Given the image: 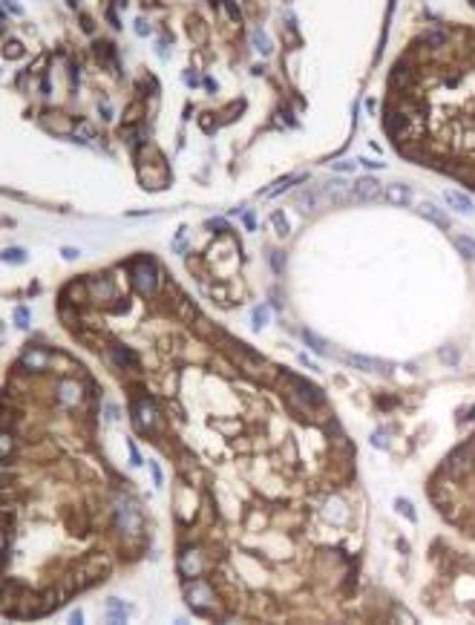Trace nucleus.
<instances>
[{
    "label": "nucleus",
    "mask_w": 475,
    "mask_h": 625,
    "mask_svg": "<svg viewBox=\"0 0 475 625\" xmlns=\"http://www.w3.org/2000/svg\"><path fill=\"white\" fill-rule=\"evenodd\" d=\"M133 286L138 294H156L162 286V271L156 268L153 259H138L133 265Z\"/></svg>",
    "instance_id": "obj_1"
},
{
    "label": "nucleus",
    "mask_w": 475,
    "mask_h": 625,
    "mask_svg": "<svg viewBox=\"0 0 475 625\" xmlns=\"http://www.w3.org/2000/svg\"><path fill=\"white\" fill-rule=\"evenodd\" d=\"M380 196H383V188H380V182L372 176H363L351 185V202H375V199H380Z\"/></svg>",
    "instance_id": "obj_2"
},
{
    "label": "nucleus",
    "mask_w": 475,
    "mask_h": 625,
    "mask_svg": "<svg viewBox=\"0 0 475 625\" xmlns=\"http://www.w3.org/2000/svg\"><path fill=\"white\" fill-rule=\"evenodd\" d=\"M349 366L360 369V372H375V375H389L392 372V363H383L377 357H363V355H340Z\"/></svg>",
    "instance_id": "obj_3"
},
{
    "label": "nucleus",
    "mask_w": 475,
    "mask_h": 625,
    "mask_svg": "<svg viewBox=\"0 0 475 625\" xmlns=\"http://www.w3.org/2000/svg\"><path fill=\"white\" fill-rule=\"evenodd\" d=\"M383 196H386V202H389V205L406 207V205H412L415 193H412V188H409V185H404V182H394V185H389V188L383 190Z\"/></svg>",
    "instance_id": "obj_4"
},
{
    "label": "nucleus",
    "mask_w": 475,
    "mask_h": 625,
    "mask_svg": "<svg viewBox=\"0 0 475 625\" xmlns=\"http://www.w3.org/2000/svg\"><path fill=\"white\" fill-rule=\"evenodd\" d=\"M323 196L332 202V205H343V202H351V193L349 188H346V182H325V188H323Z\"/></svg>",
    "instance_id": "obj_5"
},
{
    "label": "nucleus",
    "mask_w": 475,
    "mask_h": 625,
    "mask_svg": "<svg viewBox=\"0 0 475 625\" xmlns=\"http://www.w3.org/2000/svg\"><path fill=\"white\" fill-rule=\"evenodd\" d=\"M418 214H421V216H423V219H429V222H432V225H438L441 231H447L449 225H452V222H449V216H447V214H444V211H441V207H435V205H432V202H423V205H421V207H418Z\"/></svg>",
    "instance_id": "obj_6"
},
{
    "label": "nucleus",
    "mask_w": 475,
    "mask_h": 625,
    "mask_svg": "<svg viewBox=\"0 0 475 625\" xmlns=\"http://www.w3.org/2000/svg\"><path fill=\"white\" fill-rule=\"evenodd\" d=\"M294 205L303 211V214H311L314 207L320 205V190L317 188H303L300 193L294 196Z\"/></svg>",
    "instance_id": "obj_7"
},
{
    "label": "nucleus",
    "mask_w": 475,
    "mask_h": 625,
    "mask_svg": "<svg viewBox=\"0 0 475 625\" xmlns=\"http://www.w3.org/2000/svg\"><path fill=\"white\" fill-rule=\"evenodd\" d=\"M444 199H447L449 205L455 207L458 214L472 216V202H469V196H464V193H458V190H447V193H444Z\"/></svg>",
    "instance_id": "obj_8"
},
{
    "label": "nucleus",
    "mask_w": 475,
    "mask_h": 625,
    "mask_svg": "<svg viewBox=\"0 0 475 625\" xmlns=\"http://www.w3.org/2000/svg\"><path fill=\"white\" fill-rule=\"evenodd\" d=\"M118 525L124 527V530H135V527H138V510H135L130 501H124V504L118 507Z\"/></svg>",
    "instance_id": "obj_9"
},
{
    "label": "nucleus",
    "mask_w": 475,
    "mask_h": 625,
    "mask_svg": "<svg viewBox=\"0 0 475 625\" xmlns=\"http://www.w3.org/2000/svg\"><path fill=\"white\" fill-rule=\"evenodd\" d=\"M383 127H386V130H389L392 135H400L406 127H412V118L404 116V113H392V116H386Z\"/></svg>",
    "instance_id": "obj_10"
},
{
    "label": "nucleus",
    "mask_w": 475,
    "mask_h": 625,
    "mask_svg": "<svg viewBox=\"0 0 475 625\" xmlns=\"http://www.w3.org/2000/svg\"><path fill=\"white\" fill-rule=\"evenodd\" d=\"M109 357L116 360L118 366H124V369H133V366H135V355H133V352H127L124 346H113Z\"/></svg>",
    "instance_id": "obj_11"
},
{
    "label": "nucleus",
    "mask_w": 475,
    "mask_h": 625,
    "mask_svg": "<svg viewBox=\"0 0 475 625\" xmlns=\"http://www.w3.org/2000/svg\"><path fill=\"white\" fill-rule=\"evenodd\" d=\"M20 363H23L26 369H44L46 366V355L44 352H38V349H29L26 355L20 357Z\"/></svg>",
    "instance_id": "obj_12"
},
{
    "label": "nucleus",
    "mask_w": 475,
    "mask_h": 625,
    "mask_svg": "<svg viewBox=\"0 0 475 625\" xmlns=\"http://www.w3.org/2000/svg\"><path fill=\"white\" fill-rule=\"evenodd\" d=\"M135 415H138V424H141V427H150V424H153V415H156L153 401H138V403H135Z\"/></svg>",
    "instance_id": "obj_13"
},
{
    "label": "nucleus",
    "mask_w": 475,
    "mask_h": 625,
    "mask_svg": "<svg viewBox=\"0 0 475 625\" xmlns=\"http://www.w3.org/2000/svg\"><path fill=\"white\" fill-rule=\"evenodd\" d=\"M294 386L300 389V395H303V398H305L308 403H311V406H314V403H320V392H317V389H314L311 384H305L303 377H294Z\"/></svg>",
    "instance_id": "obj_14"
},
{
    "label": "nucleus",
    "mask_w": 475,
    "mask_h": 625,
    "mask_svg": "<svg viewBox=\"0 0 475 625\" xmlns=\"http://www.w3.org/2000/svg\"><path fill=\"white\" fill-rule=\"evenodd\" d=\"M107 614H109V619H113V622H124L127 614H130V608L121 605L118 599H109V602H107Z\"/></svg>",
    "instance_id": "obj_15"
},
{
    "label": "nucleus",
    "mask_w": 475,
    "mask_h": 625,
    "mask_svg": "<svg viewBox=\"0 0 475 625\" xmlns=\"http://www.w3.org/2000/svg\"><path fill=\"white\" fill-rule=\"evenodd\" d=\"M449 41V35L444 32V29H429L426 35H423V44L426 46H444Z\"/></svg>",
    "instance_id": "obj_16"
},
{
    "label": "nucleus",
    "mask_w": 475,
    "mask_h": 625,
    "mask_svg": "<svg viewBox=\"0 0 475 625\" xmlns=\"http://www.w3.org/2000/svg\"><path fill=\"white\" fill-rule=\"evenodd\" d=\"M251 38H253V44H257V52H262V55L271 52V41L265 38V32H262V29H253Z\"/></svg>",
    "instance_id": "obj_17"
},
{
    "label": "nucleus",
    "mask_w": 475,
    "mask_h": 625,
    "mask_svg": "<svg viewBox=\"0 0 475 625\" xmlns=\"http://www.w3.org/2000/svg\"><path fill=\"white\" fill-rule=\"evenodd\" d=\"M455 248L461 251L466 259H475V242H472V239H466V236H458V239H455Z\"/></svg>",
    "instance_id": "obj_18"
},
{
    "label": "nucleus",
    "mask_w": 475,
    "mask_h": 625,
    "mask_svg": "<svg viewBox=\"0 0 475 625\" xmlns=\"http://www.w3.org/2000/svg\"><path fill=\"white\" fill-rule=\"evenodd\" d=\"M394 507H397V513H400L404 518H409V522H418V513H415V507H412V504H409L406 499H397V501H394Z\"/></svg>",
    "instance_id": "obj_19"
},
{
    "label": "nucleus",
    "mask_w": 475,
    "mask_h": 625,
    "mask_svg": "<svg viewBox=\"0 0 475 625\" xmlns=\"http://www.w3.org/2000/svg\"><path fill=\"white\" fill-rule=\"evenodd\" d=\"M303 179H305V176H288V179H282V182H279L277 188H271V190H268V196L274 199V196H279V193H285V190L291 188L294 182H303Z\"/></svg>",
    "instance_id": "obj_20"
},
{
    "label": "nucleus",
    "mask_w": 475,
    "mask_h": 625,
    "mask_svg": "<svg viewBox=\"0 0 475 625\" xmlns=\"http://www.w3.org/2000/svg\"><path fill=\"white\" fill-rule=\"evenodd\" d=\"M271 225L277 228L279 236H288V231H291V228H288V222H285V214H282V211H274V216H271Z\"/></svg>",
    "instance_id": "obj_21"
},
{
    "label": "nucleus",
    "mask_w": 475,
    "mask_h": 625,
    "mask_svg": "<svg viewBox=\"0 0 475 625\" xmlns=\"http://www.w3.org/2000/svg\"><path fill=\"white\" fill-rule=\"evenodd\" d=\"M303 340H305V343H308V346L314 349V352H320V355H325V352H328V346H325V343H323L320 337H314V334H311L308 329L303 331Z\"/></svg>",
    "instance_id": "obj_22"
},
{
    "label": "nucleus",
    "mask_w": 475,
    "mask_h": 625,
    "mask_svg": "<svg viewBox=\"0 0 475 625\" xmlns=\"http://www.w3.org/2000/svg\"><path fill=\"white\" fill-rule=\"evenodd\" d=\"M3 55H6L9 61L20 58V55H23V44H18V41H6V49H3Z\"/></svg>",
    "instance_id": "obj_23"
},
{
    "label": "nucleus",
    "mask_w": 475,
    "mask_h": 625,
    "mask_svg": "<svg viewBox=\"0 0 475 625\" xmlns=\"http://www.w3.org/2000/svg\"><path fill=\"white\" fill-rule=\"evenodd\" d=\"M199 568V556L196 553H188L185 556V562H181V571H185V576H193Z\"/></svg>",
    "instance_id": "obj_24"
},
{
    "label": "nucleus",
    "mask_w": 475,
    "mask_h": 625,
    "mask_svg": "<svg viewBox=\"0 0 475 625\" xmlns=\"http://www.w3.org/2000/svg\"><path fill=\"white\" fill-rule=\"evenodd\" d=\"M3 259H6V262H26V251L23 248H6Z\"/></svg>",
    "instance_id": "obj_25"
},
{
    "label": "nucleus",
    "mask_w": 475,
    "mask_h": 625,
    "mask_svg": "<svg viewBox=\"0 0 475 625\" xmlns=\"http://www.w3.org/2000/svg\"><path fill=\"white\" fill-rule=\"evenodd\" d=\"M15 320H18L20 329H26V326H29V311H26V308H18V311H15Z\"/></svg>",
    "instance_id": "obj_26"
},
{
    "label": "nucleus",
    "mask_w": 475,
    "mask_h": 625,
    "mask_svg": "<svg viewBox=\"0 0 475 625\" xmlns=\"http://www.w3.org/2000/svg\"><path fill=\"white\" fill-rule=\"evenodd\" d=\"M92 133H95L92 127L81 124V127H78V142H90V138H92Z\"/></svg>",
    "instance_id": "obj_27"
},
{
    "label": "nucleus",
    "mask_w": 475,
    "mask_h": 625,
    "mask_svg": "<svg viewBox=\"0 0 475 625\" xmlns=\"http://www.w3.org/2000/svg\"><path fill=\"white\" fill-rule=\"evenodd\" d=\"M130 458H133V464H135V467H141V464H144V461H141V453L135 449L133 441H130Z\"/></svg>",
    "instance_id": "obj_28"
},
{
    "label": "nucleus",
    "mask_w": 475,
    "mask_h": 625,
    "mask_svg": "<svg viewBox=\"0 0 475 625\" xmlns=\"http://www.w3.org/2000/svg\"><path fill=\"white\" fill-rule=\"evenodd\" d=\"M3 6H6V12H12V15H23V9H20L15 0H3Z\"/></svg>",
    "instance_id": "obj_29"
},
{
    "label": "nucleus",
    "mask_w": 475,
    "mask_h": 625,
    "mask_svg": "<svg viewBox=\"0 0 475 625\" xmlns=\"http://www.w3.org/2000/svg\"><path fill=\"white\" fill-rule=\"evenodd\" d=\"M253 320H257L253 326H257V329H262V326H265V308H257V311H253Z\"/></svg>",
    "instance_id": "obj_30"
},
{
    "label": "nucleus",
    "mask_w": 475,
    "mask_h": 625,
    "mask_svg": "<svg viewBox=\"0 0 475 625\" xmlns=\"http://www.w3.org/2000/svg\"><path fill=\"white\" fill-rule=\"evenodd\" d=\"M334 167L340 170V173H351V170H354V161H337Z\"/></svg>",
    "instance_id": "obj_31"
},
{
    "label": "nucleus",
    "mask_w": 475,
    "mask_h": 625,
    "mask_svg": "<svg viewBox=\"0 0 475 625\" xmlns=\"http://www.w3.org/2000/svg\"><path fill=\"white\" fill-rule=\"evenodd\" d=\"M135 32H138V35H150V26H147L144 20H135Z\"/></svg>",
    "instance_id": "obj_32"
},
{
    "label": "nucleus",
    "mask_w": 475,
    "mask_h": 625,
    "mask_svg": "<svg viewBox=\"0 0 475 625\" xmlns=\"http://www.w3.org/2000/svg\"><path fill=\"white\" fill-rule=\"evenodd\" d=\"M225 9L231 12V18H233V20H239V9H236V6H233L231 0H225Z\"/></svg>",
    "instance_id": "obj_33"
},
{
    "label": "nucleus",
    "mask_w": 475,
    "mask_h": 625,
    "mask_svg": "<svg viewBox=\"0 0 475 625\" xmlns=\"http://www.w3.org/2000/svg\"><path fill=\"white\" fill-rule=\"evenodd\" d=\"M245 228H248V231H253V228H257V216H253V214H245Z\"/></svg>",
    "instance_id": "obj_34"
},
{
    "label": "nucleus",
    "mask_w": 475,
    "mask_h": 625,
    "mask_svg": "<svg viewBox=\"0 0 475 625\" xmlns=\"http://www.w3.org/2000/svg\"><path fill=\"white\" fill-rule=\"evenodd\" d=\"M366 167H375V170H383V161H372V159H360Z\"/></svg>",
    "instance_id": "obj_35"
},
{
    "label": "nucleus",
    "mask_w": 475,
    "mask_h": 625,
    "mask_svg": "<svg viewBox=\"0 0 475 625\" xmlns=\"http://www.w3.org/2000/svg\"><path fill=\"white\" fill-rule=\"evenodd\" d=\"M9 449H12V441H9V435H3V458H9Z\"/></svg>",
    "instance_id": "obj_36"
},
{
    "label": "nucleus",
    "mask_w": 475,
    "mask_h": 625,
    "mask_svg": "<svg viewBox=\"0 0 475 625\" xmlns=\"http://www.w3.org/2000/svg\"><path fill=\"white\" fill-rule=\"evenodd\" d=\"M61 254H63V259H75V257H78V251H75V248H63Z\"/></svg>",
    "instance_id": "obj_37"
},
{
    "label": "nucleus",
    "mask_w": 475,
    "mask_h": 625,
    "mask_svg": "<svg viewBox=\"0 0 475 625\" xmlns=\"http://www.w3.org/2000/svg\"><path fill=\"white\" fill-rule=\"evenodd\" d=\"M98 110H101V116L107 118V121H109V118H113V113H109V107H107V104H104V101H101V104H98Z\"/></svg>",
    "instance_id": "obj_38"
},
{
    "label": "nucleus",
    "mask_w": 475,
    "mask_h": 625,
    "mask_svg": "<svg viewBox=\"0 0 475 625\" xmlns=\"http://www.w3.org/2000/svg\"><path fill=\"white\" fill-rule=\"evenodd\" d=\"M271 265L277 268V271H282V257H279V254H277V257H271Z\"/></svg>",
    "instance_id": "obj_39"
},
{
    "label": "nucleus",
    "mask_w": 475,
    "mask_h": 625,
    "mask_svg": "<svg viewBox=\"0 0 475 625\" xmlns=\"http://www.w3.org/2000/svg\"><path fill=\"white\" fill-rule=\"evenodd\" d=\"M153 478H156V484H162V470L153 464Z\"/></svg>",
    "instance_id": "obj_40"
},
{
    "label": "nucleus",
    "mask_w": 475,
    "mask_h": 625,
    "mask_svg": "<svg viewBox=\"0 0 475 625\" xmlns=\"http://www.w3.org/2000/svg\"><path fill=\"white\" fill-rule=\"evenodd\" d=\"M372 444H375V446H386V441H383V435H375V438H372Z\"/></svg>",
    "instance_id": "obj_41"
},
{
    "label": "nucleus",
    "mask_w": 475,
    "mask_h": 625,
    "mask_svg": "<svg viewBox=\"0 0 475 625\" xmlns=\"http://www.w3.org/2000/svg\"><path fill=\"white\" fill-rule=\"evenodd\" d=\"M69 6H78V0H69Z\"/></svg>",
    "instance_id": "obj_42"
}]
</instances>
